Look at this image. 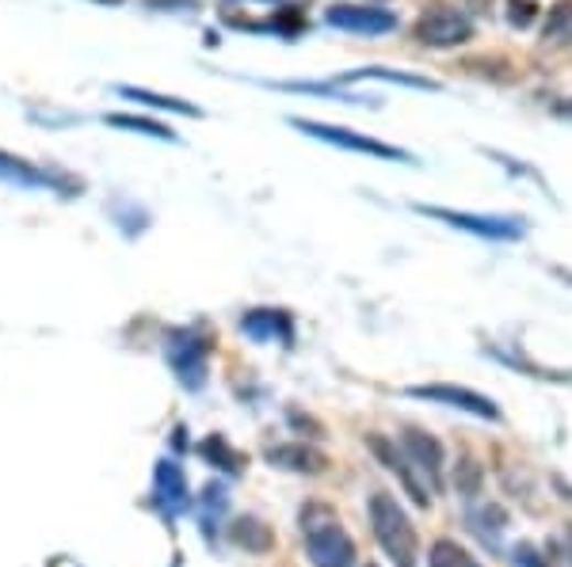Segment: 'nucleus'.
<instances>
[{
  "mask_svg": "<svg viewBox=\"0 0 572 567\" xmlns=\"http://www.w3.org/2000/svg\"><path fill=\"white\" fill-rule=\"evenodd\" d=\"M218 15L226 28L248 35H294L302 31V4L290 0H218Z\"/></svg>",
  "mask_w": 572,
  "mask_h": 567,
  "instance_id": "1",
  "label": "nucleus"
},
{
  "mask_svg": "<svg viewBox=\"0 0 572 567\" xmlns=\"http://www.w3.org/2000/svg\"><path fill=\"white\" fill-rule=\"evenodd\" d=\"M302 530H305V556L313 567H352L355 564V545L344 533V525L325 503H310L302 511Z\"/></svg>",
  "mask_w": 572,
  "mask_h": 567,
  "instance_id": "2",
  "label": "nucleus"
},
{
  "mask_svg": "<svg viewBox=\"0 0 572 567\" xmlns=\"http://www.w3.org/2000/svg\"><path fill=\"white\" fill-rule=\"evenodd\" d=\"M370 530H375L381 553L397 567H417V530H412L409 514L401 511V503L389 491L370 495Z\"/></svg>",
  "mask_w": 572,
  "mask_h": 567,
  "instance_id": "3",
  "label": "nucleus"
},
{
  "mask_svg": "<svg viewBox=\"0 0 572 567\" xmlns=\"http://www.w3.org/2000/svg\"><path fill=\"white\" fill-rule=\"evenodd\" d=\"M164 362L180 378L187 393L206 385V366H211V336L198 328H172L164 336Z\"/></svg>",
  "mask_w": 572,
  "mask_h": 567,
  "instance_id": "4",
  "label": "nucleus"
},
{
  "mask_svg": "<svg viewBox=\"0 0 572 567\" xmlns=\"http://www.w3.org/2000/svg\"><path fill=\"white\" fill-rule=\"evenodd\" d=\"M417 43H424L431 50H451V46H466L474 39V20L466 12H458L454 4H428L420 12L417 28H412Z\"/></svg>",
  "mask_w": 572,
  "mask_h": 567,
  "instance_id": "5",
  "label": "nucleus"
},
{
  "mask_svg": "<svg viewBox=\"0 0 572 567\" xmlns=\"http://www.w3.org/2000/svg\"><path fill=\"white\" fill-rule=\"evenodd\" d=\"M417 214H424L431 221H443L458 232L481 240H524L527 221L524 218H496V214H462V210H443V206H417Z\"/></svg>",
  "mask_w": 572,
  "mask_h": 567,
  "instance_id": "6",
  "label": "nucleus"
},
{
  "mask_svg": "<svg viewBox=\"0 0 572 567\" xmlns=\"http://www.w3.org/2000/svg\"><path fill=\"white\" fill-rule=\"evenodd\" d=\"M294 130L310 133V138L325 141V145L352 149V153H363V156H381V161H412L404 149H393V145H386V141H375V138H367V133H355L347 127H333V122H305V119H298Z\"/></svg>",
  "mask_w": 572,
  "mask_h": 567,
  "instance_id": "7",
  "label": "nucleus"
},
{
  "mask_svg": "<svg viewBox=\"0 0 572 567\" xmlns=\"http://www.w3.org/2000/svg\"><path fill=\"white\" fill-rule=\"evenodd\" d=\"M0 183L23 187V190H54V195H73V190H80V183L62 179L57 172L39 168V164L23 161V156L15 153H4V149H0Z\"/></svg>",
  "mask_w": 572,
  "mask_h": 567,
  "instance_id": "8",
  "label": "nucleus"
},
{
  "mask_svg": "<svg viewBox=\"0 0 572 567\" xmlns=\"http://www.w3.org/2000/svg\"><path fill=\"white\" fill-rule=\"evenodd\" d=\"M325 23L352 35H389L397 28V15L378 4H333L325 12Z\"/></svg>",
  "mask_w": 572,
  "mask_h": 567,
  "instance_id": "9",
  "label": "nucleus"
},
{
  "mask_svg": "<svg viewBox=\"0 0 572 567\" xmlns=\"http://www.w3.org/2000/svg\"><path fill=\"white\" fill-rule=\"evenodd\" d=\"M367 441H370V454H375L378 461L386 465V469L404 483V491L417 499V506H428L431 503V491H428L424 477H420L417 461L409 457V449L397 446V441H389V438H381V435H370Z\"/></svg>",
  "mask_w": 572,
  "mask_h": 567,
  "instance_id": "10",
  "label": "nucleus"
},
{
  "mask_svg": "<svg viewBox=\"0 0 572 567\" xmlns=\"http://www.w3.org/2000/svg\"><path fill=\"white\" fill-rule=\"evenodd\" d=\"M409 396H417V400H431V404H451V407H462V412L481 415V419H488V423L500 419V407H496L488 396H481V393H474V389H466V385H412V389H409Z\"/></svg>",
  "mask_w": 572,
  "mask_h": 567,
  "instance_id": "11",
  "label": "nucleus"
},
{
  "mask_svg": "<svg viewBox=\"0 0 572 567\" xmlns=\"http://www.w3.org/2000/svg\"><path fill=\"white\" fill-rule=\"evenodd\" d=\"M404 449H409V457L417 461L420 477H424L428 491L443 488V446H439L435 435H428V430L420 427H404Z\"/></svg>",
  "mask_w": 572,
  "mask_h": 567,
  "instance_id": "12",
  "label": "nucleus"
},
{
  "mask_svg": "<svg viewBox=\"0 0 572 567\" xmlns=\"http://www.w3.org/2000/svg\"><path fill=\"white\" fill-rule=\"evenodd\" d=\"M240 331L252 344H290L294 339V320L283 308H252L240 316Z\"/></svg>",
  "mask_w": 572,
  "mask_h": 567,
  "instance_id": "13",
  "label": "nucleus"
},
{
  "mask_svg": "<svg viewBox=\"0 0 572 567\" xmlns=\"http://www.w3.org/2000/svg\"><path fill=\"white\" fill-rule=\"evenodd\" d=\"M153 503L164 511V519H176V514L187 506V483H184V472H180L176 461H161V465H157Z\"/></svg>",
  "mask_w": 572,
  "mask_h": 567,
  "instance_id": "14",
  "label": "nucleus"
},
{
  "mask_svg": "<svg viewBox=\"0 0 572 567\" xmlns=\"http://www.w3.org/2000/svg\"><path fill=\"white\" fill-rule=\"evenodd\" d=\"M268 461L276 465V469H290V472H302V477H310V472H321L325 469V454L313 446H305V441H290V446H271L268 449Z\"/></svg>",
  "mask_w": 572,
  "mask_h": 567,
  "instance_id": "15",
  "label": "nucleus"
},
{
  "mask_svg": "<svg viewBox=\"0 0 572 567\" xmlns=\"http://www.w3.org/2000/svg\"><path fill=\"white\" fill-rule=\"evenodd\" d=\"M229 541L245 553H271V545H276L271 525L260 522L256 514H240V519L229 522Z\"/></svg>",
  "mask_w": 572,
  "mask_h": 567,
  "instance_id": "16",
  "label": "nucleus"
},
{
  "mask_svg": "<svg viewBox=\"0 0 572 567\" xmlns=\"http://www.w3.org/2000/svg\"><path fill=\"white\" fill-rule=\"evenodd\" d=\"M352 80H389V85H401V88H424V91H439L435 80L428 77H417V73H401V69H381V65H367V69H355V73H344L336 77L333 85H352Z\"/></svg>",
  "mask_w": 572,
  "mask_h": 567,
  "instance_id": "17",
  "label": "nucleus"
},
{
  "mask_svg": "<svg viewBox=\"0 0 572 567\" xmlns=\"http://www.w3.org/2000/svg\"><path fill=\"white\" fill-rule=\"evenodd\" d=\"M119 96H122V99H134V103H142V107H161V111L187 115V119H195V115H203L195 103H187V99L161 96V91H149V88H130V85H122V88H119Z\"/></svg>",
  "mask_w": 572,
  "mask_h": 567,
  "instance_id": "18",
  "label": "nucleus"
},
{
  "mask_svg": "<svg viewBox=\"0 0 572 567\" xmlns=\"http://www.w3.org/2000/svg\"><path fill=\"white\" fill-rule=\"evenodd\" d=\"M542 43H550V46H572V0H558V4L546 12Z\"/></svg>",
  "mask_w": 572,
  "mask_h": 567,
  "instance_id": "19",
  "label": "nucleus"
},
{
  "mask_svg": "<svg viewBox=\"0 0 572 567\" xmlns=\"http://www.w3.org/2000/svg\"><path fill=\"white\" fill-rule=\"evenodd\" d=\"M226 506H229L226 488H222V483H206L203 495H198V522H203L206 537H214V533H218V519L226 514Z\"/></svg>",
  "mask_w": 572,
  "mask_h": 567,
  "instance_id": "20",
  "label": "nucleus"
},
{
  "mask_svg": "<svg viewBox=\"0 0 572 567\" xmlns=\"http://www.w3.org/2000/svg\"><path fill=\"white\" fill-rule=\"evenodd\" d=\"M107 127L115 130H130V133H145V138H157V141H180L176 130L164 127V122H153L145 119V115H107Z\"/></svg>",
  "mask_w": 572,
  "mask_h": 567,
  "instance_id": "21",
  "label": "nucleus"
},
{
  "mask_svg": "<svg viewBox=\"0 0 572 567\" xmlns=\"http://www.w3.org/2000/svg\"><path fill=\"white\" fill-rule=\"evenodd\" d=\"M198 454H203L206 461L214 465V469H222V472H234V477H237L240 469H245V461H240V457H237L234 449H229L226 441H222L218 435H211V438H203V441H198Z\"/></svg>",
  "mask_w": 572,
  "mask_h": 567,
  "instance_id": "22",
  "label": "nucleus"
},
{
  "mask_svg": "<svg viewBox=\"0 0 572 567\" xmlns=\"http://www.w3.org/2000/svg\"><path fill=\"white\" fill-rule=\"evenodd\" d=\"M431 567H481V564L462 545H454V541H435L431 545Z\"/></svg>",
  "mask_w": 572,
  "mask_h": 567,
  "instance_id": "23",
  "label": "nucleus"
},
{
  "mask_svg": "<svg viewBox=\"0 0 572 567\" xmlns=\"http://www.w3.org/2000/svg\"><path fill=\"white\" fill-rule=\"evenodd\" d=\"M504 8H508V20H511V28H530V23L538 20V4L535 0H504Z\"/></svg>",
  "mask_w": 572,
  "mask_h": 567,
  "instance_id": "24",
  "label": "nucleus"
},
{
  "mask_svg": "<svg viewBox=\"0 0 572 567\" xmlns=\"http://www.w3.org/2000/svg\"><path fill=\"white\" fill-rule=\"evenodd\" d=\"M511 567H550V560H546L542 548H535L524 541V545L511 548Z\"/></svg>",
  "mask_w": 572,
  "mask_h": 567,
  "instance_id": "25",
  "label": "nucleus"
},
{
  "mask_svg": "<svg viewBox=\"0 0 572 567\" xmlns=\"http://www.w3.org/2000/svg\"><path fill=\"white\" fill-rule=\"evenodd\" d=\"M546 560H550V567H572V548L565 537H553L550 548H546Z\"/></svg>",
  "mask_w": 572,
  "mask_h": 567,
  "instance_id": "26",
  "label": "nucleus"
},
{
  "mask_svg": "<svg viewBox=\"0 0 572 567\" xmlns=\"http://www.w3.org/2000/svg\"><path fill=\"white\" fill-rule=\"evenodd\" d=\"M477 477H481L477 465L470 469V457H462V465H458V488L466 491V495H470V491H477V483H481Z\"/></svg>",
  "mask_w": 572,
  "mask_h": 567,
  "instance_id": "27",
  "label": "nucleus"
},
{
  "mask_svg": "<svg viewBox=\"0 0 572 567\" xmlns=\"http://www.w3.org/2000/svg\"><path fill=\"white\" fill-rule=\"evenodd\" d=\"M149 8H184V12H191V8H198L195 0H149Z\"/></svg>",
  "mask_w": 572,
  "mask_h": 567,
  "instance_id": "28",
  "label": "nucleus"
},
{
  "mask_svg": "<svg viewBox=\"0 0 572 567\" xmlns=\"http://www.w3.org/2000/svg\"><path fill=\"white\" fill-rule=\"evenodd\" d=\"M553 111H558V115H561V119H572V99H561V103H558V107H553Z\"/></svg>",
  "mask_w": 572,
  "mask_h": 567,
  "instance_id": "29",
  "label": "nucleus"
},
{
  "mask_svg": "<svg viewBox=\"0 0 572 567\" xmlns=\"http://www.w3.org/2000/svg\"><path fill=\"white\" fill-rule=\"evenodd\" d=\"M93 4H107V8H119V4H127V0H93Z\"/></svg>",
  "mask_w": 572,
  "mask_h": 567,
  "instance_id": "30",
  "label": "nucleus"
},
{
  "mask_svg": "<svg viewBox=\"0 0 572 567\" xmlns=\"http://www.w3.org/2000/svg\"><path fill=\"white\" fill-rule=\"evenodd\" d=\"M561 537H565V541H569V548H572V525H569V530H565V533H561Z\"/></svg>",
  "mask_w": 572,
  "mask_h": 567,
  "instance_id": "31",
  "label": "nucleus"
},
{
  "mask_svg": "<svg viewBox=\"0 0 572 567\" xmlns=\"http://www.w3.org/2000/svg\"><path fill=\"white\" fill-rule=\"evenodd\" d=\"M561 279H569V282H572V274H565V271H561Z\"/></svg>",
  "mask_w": 572,
  "mask_h": 567,
  "instance_id": "32",
  "label": "nucleus"
}]
</instances>
